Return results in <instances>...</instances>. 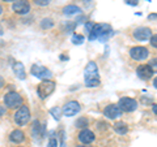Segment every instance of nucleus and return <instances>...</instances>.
I'll list each match as a JSON object with an SVG mask.
<instances>
[{
    "instance_id": "1",
    "label": "nucleus",
    "mask_w": 157,
    "mask_h": 147,
    "mask_svg": "<svg viewBox=\"0 0 157 147\" xmlns=\"http://www.w3.org/2000/svg\"><path fill=\"white\" fill-rule=\"evenodd\" d=\"M84 80L88 87H97L101 83V78L98 74V68L94 61H89L84 70Z\"/></svg>"
},
{
    "instance_id": "2",
    "label": "nucleus",
    "mask_w": 157,
    "mask_h": 147,
    "mask_svg": "<svg viewBox=\"0 0 157 147\" xmlns=\"http://www.w3.org/2000/svg\"><path fill=\"white\" fill-rule=\"evenodd\" d=\"M4 103H6V106L8 108H21L24 106L22 104L24 100H22L21 95H18L17 92H14V91H9L4 95Z\"/></svg>"
},
{
    "instance_id": "3",
    "label": "nucleus",
    "mask_w": 157,
    "mask_h": 147,
    "mask_svg": "<svg viewBox=\"0 0 157 147\" xmlns=\"http://www.w3.org/2000/svg\"><path fill=\"white\" fill-rule=\"evenodd\" d=\"M55 82L54 81H50V80H45V81H42L41 83L38 85L37 87V92H38V95L41 99H46V98L48 95H51L54 90H55Z\"/></svg>"
},
{
    "instance_id": "4",
    "label": "nucleus",
    "mask_w": 157,
    "mask_h": 147,
    "mask_svg": "<svg viewBox=\"0 0 157 147\" xmlns=\"http://www.w3.org/2000/svg\"><path fill=\"white\" fill-rule=\"evenodd\" d=\"M13 120L14 122H16L17 125L22 126V125H26L29 120H30V111H29V108L26 106H22L21 108H20L16 113H14L13 116Z\"/></svg>"
},
{
    "instance_id": "5",
    "label": "nucleus",
    "mask_w": 157,
    "mask_h": 147,
    "mask_svg": "<svg viewBox=\"0 0 157 147\" xmlns=\"http://www.w3.org/2000/svg\"><path fill=\"white\" fill-rule=\"evenodd\" d=\"M130 56H131V59H134L135 61H144L145 59H148L149 51H148V48L144 46H135L130 50Z\"/></svg>"
},
{
    "instance_id": "6",
    "label": "nucleus",
    "mask_w": 157,
    "mask_h": 147,
    "mask_svg": "<svg viewBox=\"0 0 157 147\" xmlns=\"http://www.w3.org/2000/svg\"><path fill=\"white\" fill-rule=\"evenodd\" d=\"M118 107L122 109V112H134L137 108V102L134 98H121L118 102Z\"/></svg>"
},
{
    "instance_id": "7",
    "label": "nucleus",
    "mask_w": 157,
    "mask_h": 147,
    "mask_svg": "<svg viewBox=\"0 0 157 147\" xmlns=\"http://www.w3.org/2000/svg\"><path fill=\"white\" fill-rule=\"evenodd\" d=\"M30 73L37 77V78H41V80H48L51 77V72L50 69H47L46 66H42V65H38V64H33L30 68Z\"/></svg>"
},
{
    "instance_id": "8",
    "label": "nucleus",
    "mask_w": 157,
    "mask_h": 147,
    "mask_svg": "<svg viewBox=\"0 0 157 147\" xmlns=\"http://www.w3.org/2000/svg\"><path fill=\"white\" fill-rule=\"evenodd\" d=\"M132 35H134V38L136 39V41L139 42H144V41H148V39H151V37L153 35L152 34V30L149 27L147 26H140V27H136L134 33H132Z\"/></svg>"
},
{
    "instance_id": "9",
    "label": "nucleus",
    "mask_w": 157,
    "mask_h": 147,
    "mask_svg": "<svg viewBox=\"0 0 157 147\" xmlns=\"http://www.w3.org/2000/svg\"><path fill=\"white\" fill-rule=\"evenodd\" d=\"M136 74L143 81H148L155 74V70L152 69V66L149 64H141L136 68Z\"/></svg>"
},
{
    "instance_id": "10",
    "label": "nucleus",
    "mask_w": 157,
    "mask_h": 147,
    "mask_svg": "<svg viewBox=\"0 0 157 147\" xmlns=\"http://www.w3.org/2000/svg\"><path fill=\"white\" fill-rule=\"evenodd\" d=\"M80 109H81L80 103L76 100H71L63 107L62 111H63V113H64V116H75L76 113L80 112Z\"/></svg>"
},
{
    "instance_id": "11",
    "label": "nucleus",
    "mask_w": 157,
    "mask_h": 147,
    "mask_svg": "<svg viewBox=\"0 0 157 147\" xmlns=\"http://www.w3.org/2000/svg\"><path fill=\"white\" fill-rule=\"evenodd\" d=\"M104 115L110 120H115L118 117L122 116V109L118 107V104H109L105 107L104 109Z\"/></svg>"
},
{
    "instance_id": "12",
    "label": "nucleus",
    "mask_w": 157,
    "mask_h": 147,
    "mask_svg": "<svg viewBox=\"0 0 157 147\" xmlns=\"http://www.w3.org/2000/svg\"><path fill=\"white\" fill-rule=\"evenodd\" d=\"M13 12H16L17 14H26L30 11V3L28 0H17L13 3L12 5Z\"/></svg>"
},
{
    "instance_id": "13",
    "label": "nucleus",
    "mask_w": 157,
    "mask_h": 147,
    "mask_svg": "<svg viewBox=\"0 0 157 147\" xmlns=\"http://www.w3.org/2000/svg\"><path fill=\"white\" fill-rule=\"evenodd\" d=\"M94 139H96V135H94V133H93L92 130H89V129L81 130L80 134H78V141H80L81 143H84V145H89V143H92V142L94 141Z\"/></svg>"
},
{
    "instance_id": "14",
    "label": "nucleus",
    "mask_w": 157,
    "mask_h": 147,
    "mask_svg": "<svg viewBox=\"0 0 157 147\" xmlns=\"http://www.w3.org/2000/svg\"><path fill=\"white\" fill-rule=\"evenodd\" d=\"M13 72L14 74H16L17 78H20V80H25L26 78V74H25V68H24V64L22 63H14L13 64Z\"/></svg>"
},
{
    "instance_id": "15",
    "label": "nucleus",
    "mask_w": 157,
    "mask_h": 147,
    "mask_svg": "<svg viewBox=\"0 0 157 147\" xmlns=\"http://www.w3.org/2000/svg\"><path fill=\"white\" fill-rule=\"evenodd\" d=\"M9 139H11L12 142H14V143H21V142L25 139V134H24L22 130H13L11 134H9Z\"/></svg>"
},
{
    "instance_id": "16",
    "label": "nucleus",
    "mask_w": 157,
    "mask_h": 147,
    "mask_svg": "<svg viewBox=\"0 0 157 147\" xmlns=\"http://www.w3.org/2000/svg\"><path fill=\"white\" fill-rule=\"evenodd\" d=\"M100 35H101V23H94L90 33L88 34V38H89V41H96V39H100Z\"/></svg>"
},
{
    "instance_id": "17",
    "label": "nucleus",
    "mask_w": 157,
    "mask_h": 147,
    "mask_svg": "<svg viewBox=\"0 0 157 147\" xmlns=\"http://www.w3.org/2000/svg\"><path fill=\"white\" fill-rule=\"evenodd\" d=\"M81 12V9L78 8L77 5H67L63 8V13L64 14H68V16H72V14H76V13H80Z\"/></svg>"
},
{
    "instance_id": "18",
    "label": "nucleus",
    "mask_w": 157,
    "mask_h": 147,
    "mask_svg": "<svg viewBox=\"0 0 157 147\" xmlns=\"http://www.w3.org/2000/svg\"><path fill=\"white\" fill-rule=\"evenodd\" d=\"M114 130L118 134H126L128 131V126H127L124 122H117L114 125Z\"/></svg>"
},
{
    "instance_id": "19",
    "label": "nucleus",
    "mask_w": 157,
    "mask_h": 147,
    "mask_svg": "<svg viewBox=\"0 0 157 147\" xmlns=\"http://www.w3.org/2000/svg\"><path fill=\"white\" fill-rule=\"evenodd\" d=\"M54 26V21L51 18H43L41 22V27L42 29H50Z\"/></svg>"
},
{
    "instance_id": "20",
    "label": "nucleus",
    "mask_w": 157,
    "mask_h": 147,
    "mask_svg": "<svg viewBox=\"0 0 157 147\" xmlns=\"http://www.w3.org/2000/svg\"><path fill=\"white\" fill-rule=\"evenodd\" d=\"M84 35H78V34H73L72 37V43H75V45H81V43H84Z\"/></svg>"
},
{
    "instance_id": "21",
    "label": "nucleus",
    "mask_w": 157,
    "mask_h": 147,
    "mask_svg": "<svg viewBox=\"0 0 157 147\" xmlns=\"http://www.w3.org/2000/svg\"><path fill=\"white\" fill-rule=\"evenodd\" d=\"M62 112L63 111L60 108H58V107H54V108L50 109V113L54 116V119H56V120L60 119V113H62Z\"/></svg>"
},
{
    "instance_id": "22",
    "label": "nucleus",
    "mask_w": 157,
    "mask_h": 147,
    "mask_svg": "<svg viewBox=\"0 0 157 147\" xmlns=\"http://www.w3.org/2000/svg\"><path fill=\"white\" fill-rule=\"evenodd\" d=\"M36 5H39V7H46L48 4L51 3V0H33Z\"/></svg>"
},
{
    "instance_id": "23",
    "label": "nucleus",
    "mask_w": 157,
    "mask_h": 147,
    "mask_svg": "<svg viewBox=\"0 0 157 147\" xmlns=\"http://www.w3.org/2000/svg\"><path fill=\"white\" fill-rule=\"evenodd\" d=\"M149 42H151V46L152 47H155V48H157V34H153V35L151 37V39H149Z\"/></svg>"
},
{
    "instance_id": "24",
    "label": "nucleus",
    "mask_w": 157,
    "mask_h": 147,
    "mask_svg": "<svg viewBox=\"0 0 157 147\" xmlns=\"http://www.w3.org/2000/svg\"><path fill=\"white\" fill-rule=\"evenodd\" d=\"M76 125H77V128H84V126L88 125V122H86L85 119H81V120H78V121L76 122Z\"/></svg>"
},
{
    "instance_id": "25",
    "label": "nucleus",
    "mask_w": 157,
    "mask_h": 147,
    "mask_svg": "<svg viewBox=\"0 0 157 147\" xmlns=\"http://www.w3.org/2000/svg\"><path fill=\"white\" fill-rule=\"evenodd\" d=\"M148 64L152 66V69H153L155 72H157V59H152Z\"/></svg>"
},
{
    "instance_id": "26",
    "label": "nucleus",
    "mask_w": 157,
    "mask_h": 147,
    "mask_svg": "<svg viewBox=\"0 0 157 147\" xmlns=\"http://www.w3.org/2000/svg\"><path fill=\"white\" fill-rule=\"evenodd\" d=\"M124 3L128 4V5L135 7V5H137V4H139V0H124Z\"/></svg>"
},
{
    "instance_id": "27",
    "label": "nucleus",
    "mask_w": 157,
    "mask_h": 147,
    "mask_svg": "<svg viewBox=\"0 0 157 147\" xmlns=\"http://www.w3.org/2000/svg\"><path fill=\"white\" fill-rule=\"evenodd\" d=\"M48 147H58V142L55 138H51L50 142H48Z\"/></svg>"
},
{
    "instance_id": "28",
    "label": "nucleus",
    "mask_w": 157,
    "mask_h": 147,
    "mask_svg": "<svg viewBox=\"0 0 157 147\" xmlns=\"http://www.w3.org/2000/svg\"><path fill=\"white\" fill-rule=\"evenodd\" d=\"M6 112H7V109H6V107H4V106H0V117H2V116H4V115H6Z\"/></svg>"
},
{
    "instance_id": "29",
    "label": "nucleus",
    "mask_w": 157,
    "mask_h": 147,
    "mask_svg": "<svg viewBox=\"0 0 157 147\" xmlns=\"http://www.w3.org/2000/svg\"><path fill=\"white\" fill-rule=\"evenodd\" d=\"M148 20H157V14H149Z\"/></svg>"
},
{
    "instance_id": "30",
    "label": "nucleus",
    "mask_w": 157,
    "mask_h": 147,
    "mask_svg": "<svg viewBox=\"0 0 157 147\" xmlns=\"http://www.w3.org/2000/svg\"><path fill=\"white\" fill-rule=\"evenodd\" d=\"M3 86H4V80H3V77L0 76V89H2Z\"/></svg>"
},
{
    "instance_id": "31",
    "label": "nucleus",
    "mask_w": 157,
    "mask_h": 147,
    "mask_svg": "<svg viewBox=\"0 0 157 147\" xmlns=\"http://www.w3.org/2000/svg\"><path fill=\"white\" fill-rule=\"evenodd\" d=\"M152 109H153V113H155V115H157V104H155V106H153V108H152Z\"/></svg>"
},
{
    "instance_id": "32",
    "label": "nucleus",
    "mask_w": 157,
    "mask_h": 147,
    "mask_svg": "<svg viewBox=\"0 0 157 147\" xmlns=\"http://www.w3.org/2000/svg\"><path fill=\"white\" fill-rule=\"evenodd\" d=\"M153 86H155L156 89H157V77L155 78V80H153Z\"/></svg>"
},
{
    "instance_id": "33",
    "label": "nucleus",
    "mask_w": 157,
    "mask_h": 147,
    "mask_svg": "<svg viewBox=\"0 0 157 147\" xmlns=\"http://www.w3.org/2000/svg\"><path fill=\"white\" fill-rule=\"evenodd\" d=\"M3 2H17V0H3Z\"/></svg>"
},
{
    "instance_id": "34",
    "label": "nucleus",
    "mask_w": 157,
    "mask_h": 147,
    "mask_svg": "<svg viewBox=\"0 0 157 147\" xmlns=\"http://www.w3.org/2000/svg\"><path fill=\"white\" fill-rule=\"evenodd\" d=\"M77 147H90V146H77Z\"/></svg>"
},
{
    "instance_id": "35",
    "label": "nucleus",
    "mask_w": 157,
    "mask_h": 147,
    "mask_svg": "<svg viewBox=\"0 0 157 147\" xmlns=\"http://www.w3.org/2000/svg\"><path fill=\"white\" fill-rule=\"evenodd\" d=\"M2 12H3V9H2V7H0V14H2Z\"/></svg>"
},
{
    "instance_id": "36",
    "label": "nucleus",
    "mask_w": 157,
    "mask_h": 147,
    "mask_svg": "<svg viewBox=\"0 0 157 147\" xmlns=\"http://www.w3.org/2000/svg\"><path fill=\"white\" fill-rule=\"evenodd\" d=\"M20 147H22V146H20Z\"/></svg>"
}]
</instances>
